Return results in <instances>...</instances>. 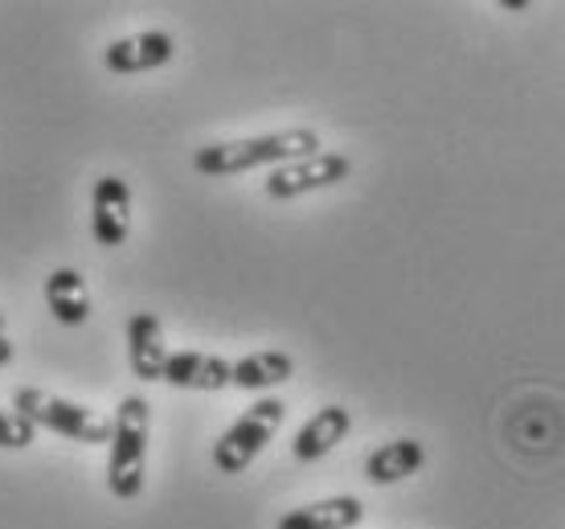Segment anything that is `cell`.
I'll return each mask as SVG.
<instances>
[{
    "mask_svg": "<svg viewBox=\"0 0 565 529\" xmlns=\"http://www.w3.org/2000/svg\"><path fill=\"white\" fill-rule=\"evenodd\" d=\"M177 390H226L230 387V361L217 358V353H201V349H181V353H169L164 361V378Z\"/></svg>",
    "mask_w": 565,
    "mask_h": 529,
    "instance_id": "cell-9",
    "label": "cell"
},
{
    "mask_svg": "<svg viewBox=\"0 0 565 529\" xmlns=\"http://www.w3.org/2000/svg\"><path fill=\"white\" fill-rule=\"evenodd\" d=\"M172 54H177V42H172L169 33L148 29V33H131V38H119V42L107 45L103 50V66L111 74H143L172 62Z\"/></svg>",
    "mask_w": 565,
    "mask_h": 529,
    "instance_id": "cell-7",
    "label": "cell"
},
{
    "mask_svg": "<svg viewBox=\"0 0 565 529\" xmlns=\"http://www.w3.org/2000/svg\"><path fill=\"white\" fill-rule=\"evenodd\" d=\"M45 308L57 325L66 329H78L90 320V292H86V279L74 267H57V272L45 275Z\"/></svg>",
    "mask_w": 565,
    "mask_h": 529,
    "instance_id": "cell-12",
    "label": "cell"
},
{
    "mask_svg": "<svg viewBox=\"0 0 565 529\" xmlns=\"http://www.w3.org/2000/svg\"><path fill=\"white\" fill-rule=\"evenodd\" d=\"M349 431H353V415H349V406H320L316 415L296 431V440H291V456L299 464H316V459H324L332 447H340L349 440Z\"/></svg>",
    "mask_w": 565,
    "mask_h": 529,
    "instance_id": "cell-8",
    "label": "cell"
},
{
    "mask_svg": "<svg viewBox=\"0 0 565 529\" xmlns=\"http://www.w3.org/2000/svg\"><path fill=\"white\" fill-rule=\"evenodd\" d=\"M38 440V427L29 423L25 415H17V411H0V447L4 452H21Z\"/></svg>",
    "mask_w": 565,
    "mask_h": 529,
    "instance_id": "cell-15",
    "label": "cell"
},
{
    "mask_svg": "<svg viewBox=\"0 0 565 529\" xmlns=\"http://www.w3.org/2000/svg\"><path fill=\"white\" fill-rule=\"evenodd\" d=\"M320 152V131L311 128H282L267 136H246V140L205 144L193 152V169L201 177H238L250 169H279L291 160H303Z\"/></svg>",
    "mask_w": 565,
    "mask_h": 529,
    "instance_id": "cell-1",
    "label": "cell"
},
{
    "mask_svg": "<svg viewBox=\"0 0 565 529\" xmlns=\"http://www.w3.org/2000/svg\"><path fill=\"white\" fill-rule=\"evenodd\" d=\"M361 521H365V501L353 493H340V497H324L282 514L275 529H356Z\"/></svg>",
    "mask_w": 565,
    "mask_h": 529,
    "instance_id": "cell-10",
    "label": "cell"
},
{
    "mask_svg": "<svg viewBox=\"0 0 565 529\" xmlns=\"http://www.w3.org/2000/svg\"><path fill=\"white\" fill-rule=\"evenodd\" d=\"M13 406L17 415H25L33 427L54 431L62 440H74V444H111V419L95 411V406L57 399V394H50L42 387H17Z\"/></svg>",
    "mask_w": 565,
    "mask_h": 529,
    "instance_id": "cell-3",
    "label": "cell"
},
{
    "mask_svg": "<svg viewBox=\"0 0 565 529\" xmlns=\"http://www.w3.org/2000/svg\"><path fill=\"white\" fill-rule=\"evenodd\" d=\"M296 378V358L282 349H258L230 366V387L238 390H275Z\"/></svg>",
    "mask_w": 565,
    "mask_h": 529,
    "instance_id": "cell-14",
    "label": "cell"
},
{
    "mask_svg": "<svg viewBox=\"0 0 565 529\" xmlns=\"http://www.w3.org/2000/svg\"><path fill=\"white\" fill-rule=\"evenodd\" d=\"M128 361L140 382H160L164 378L169 345H164V329H160V320L152 313H136L128 320Z\"/></svg>",
    "mask_w": 565,
    "mask_h": 529,
    "instance_id": "cell-11",
    "label": "cell"
},
{
    "mask_svg": "<svg viewBox=\"0 0 565 529\" xmlns=\"http://www.w3.org/2000/svg\"><path fill=\"white\" fill-rule=\"evenodd\" d=\"M131 230V189L124 177H99L90 189V234L99 246H124Z\"/></svg>",
    "mask_w": 565,
    "mask_h": 529,
    "instance_id": "cell-6",
    "label": "cell"
},
{
    "mask_svg": "<svg viewBox=\"0 0 565 529\" xmlns=\"http://www.w3.org/2000/svg\"><path fill=\"white\" fill-rule=\"evenodd\" d=\"M282 419H287V402H279V399H258L250 411H242L226 427V435L213 444L217 473H226V476L246 473V468L263 456V447L275 440V431L282 427Z\"/></svg>",
    "mask_w": 565,
    "mask_h": 529,
    "instance_id": "cell-4",
    "label": "cell"
},
{
    "mask_svg": "<svg viewBox=\"0 0 565 529\" xmlns=\"http://www.w3.org/2000/svg\"><path fill=\"white\" fill-rule=\"evenodd\" d=\"M423 464L426 447L418 440H390L365 456V480L369 485H397V480H411L414 473H423Z\"/></svg>",
    "mask_w": 565,
    "mask_h": 529,
    "instance_id": "cell-13",
    "label": "cell"
},
{
    "mask_svg": "<svg viewBox=\"0 0 565 529\" xmlns=\"http://www.w3.org/2000/svg\"><path fill=\"white\" fill-rule=\"evenodd\" d=\"M353 172V160L344 157V152H311L303 160H291V165H279V169H270L267 177V198L275 201H291V198H303V193H316V189H332L340 186L344 177Z\"/></svg>",
    "mask_w": 565,
    "mask_h": 529,
    "instance_id": "cell-5",
    "label": "cell"
},
{
    "mask_svg": "<svg viewBox=\"0 0 565 529\" xmlns=\"http://www.w3.org/2000/svg\"><path fill=\"white\" fill-rule=\"evenodd\" d=\"M0 332H4V313H0Z\"/></svg>",
    "mask_w": 565,
    "mask_h": 529,
    "instance_id": "cell-17",
    "label": "cell"
},
{
    "mask_svg": "<svg viewBox=\"0 0 565 529\" xmlns=\"http://www.w3.org/2000/svg\"><path fill=\"white\" fill-rule=\"evenodd\" d=\"M148 427L152 411L143 394H124L111 419V459H107V488L119 501H136L143 493V468H148Z\"/></svg>",
    "mask_w": 565,
    "mask_h": 529,
    "instance_id": "cell-2",
    "label": "cell"
},
{
    "mask_svg": "<svg viewBox=\"0 0 565 529\" xmlns=\"http://www.w3.org/2000/svg\"><path fill=\"white\" fill-rule=\"evenodd\" d=\"M9 361H13V341H9L4 332H0V370H4Z\"/></svg>",
    "mask_w": 565,
    "mask_h": 529,
    "instance_id": "cell-16",
    "label": "cell"
}]
</instances>
